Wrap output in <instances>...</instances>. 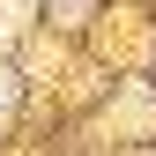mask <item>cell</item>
Returning <instances> with one entry per match:
<instances>
[{"label":"cell","mask_w":156,"mask_h":156,"mask_svg":"<svg viewBox=\"0 0 156 156\" xmlns=\"http://www.w3.org/2000/svg\"><path fill=\"white\" fill-rule=\"evenodd\" d=\"M8 30H15V8H0V45H8Z\"/></svg>","instance_id":"cell-1"},{"label":"cell","mask_w":156,"mask_h":156,"mask_svg":"<svg viewBox=\"0 0 156 156\" xmlns=\"http://www.w3.org/2000/svg\"><path fill=\"white\" fill-rule=\"evenodd\" d=\"M8 97H15V82H8V74H0V112H8Z\"/></svg>","instance_id":"cell-2"}]
</instances>
